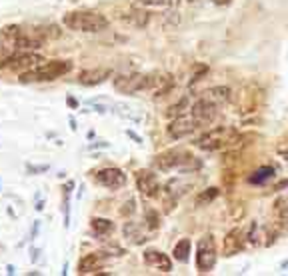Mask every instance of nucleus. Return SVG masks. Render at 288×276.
Segmentation results:
<instances>
[{"label": "nucleus", "instance_id": "nucleus-4", "mask_svg": "<svg viewBox=\"0 0 288 276\" xmlns=\"http://www.w3.org/2000/svg\"><path fill=\"white\" fill-rule=\"evenodd\" d=\"M200 162H194L192 164V156L186 154L182 150H170V152H164V154H158L156 156V168L160 170H192V168H198Z\"/></svg>", "mask_w": 288, "mask_h": 276}, {"label": "nucleus", "instance_id": "nucleus-33", "mask_svg": "<svg viewBox=\"0 0 288 276\" xmlns=\"http://www.w3.org/2000/svg\"><path fill=\"white\" fill-rule=\"evenodd\" d=\"M70 126H72V130H76V120L74 118H70Z\"/></svg>", "mask_w": 288, "mask_h": 276}, {"label": "nucleus", "instance_id": "nucleus-6", "mask_svg": "<svg viewBox=\"0 0 288 276\" xmlns=\"http://www.w3.org/2000/svg\"><path fill=\"white\" fill-rule=\"evenodd\" d=\"M114 88H116L120 94H134L140 90H148V74H120L114 78Z\"/></svg>", "mask_w": 288, "mask_h": 276}, {"label": "nucleus", "instance_id": "nucleus-1", "mask_svg": "<svg viewBox=\"0 0 288 276\" xmlns=\"http://www.w3.org/2000/svg\"><path fill=\"white\" fill-rule=\"evenodd\" d=\"M72 70V62L70 60H48V62H42L30 70H26L20 74V82L22 84H30V82H50L64 76L66 72Z\"/></svg>", "mask_w": 288, "mask_h": 276}, {"label": "nucleus", "instance_id": "nucleus-26", "mask_svg": "<svg viewBox=\"0 0 288 276\" xmlns=\"http://www.w3.org/2000/svg\"><path fill=\"white\" fill-rule=\"evenodd\" d=\"M274 206H276V212H278V214H280V212H286V210H288V194H284L282 198H278Z\"/></svg>", "mask_w": 288, "mask_h": 276}, {"label": "nucleus", "instance_id": "nucleus-27", "mask_svg": "<svg viewBox=\"0 0 288 276\" xmlns=\"http://www.w3.org/2000/svg\"><path fill=\"white\" fill-rule=\"evenodd\" d=\"M30 174H38V172H46L48 170V166L46 164H42V166H32V164H28V168H26Z\"/></svg>", "mask_w": 288, "mask_h": 276}, {"label": "nucleus", "instance_id": "nucleus-15", "mask_svg": "<svg viewBox=\"0 0 288 276\" xmlns=\"http://www.w3.org/2000/svg\"><path fill=\"white\" fill-rule=\"evenodd\" d=\"M202 98H206V100H210L212 104L220 106V104L230 102V98H232V90H230L228 86H212V88H208V90L204 92Z\"/></svg>", "mask_w": 288, "mask_h": 276}, {"label": "nucleus", "instance_id": "nucleus-31", "mask_svg": "<svg viewBox=\"0 0 288 276\" xmlns=\"http://www.w3.org/2000/svg\"><path fill=\"white\" fill-rule=\"evenodd\" d=\"M68 106H70V108H76V106H78V102H76L74 98H68Z\"/></svg>", "mask_w": 288, "mask_h": 276}, {"label": "nucleus", "instance_id": "nucleus-2", "mask_svg": "<svg viewBox=\"0 0 288 276\" xmlns=\"http://www.w3.org/2000/svg\"><path fill=\"white\" fill-rule=\"evenodd\" d=\"M62 24L76 32H100L108 26V20L100 12L92 10H72L66 12L62 18Z\"/></svg>", "mask_w": 288, "mask_h": 276}, {"label": "nucleus", "instance_id": "nucleus-23", "mask_svg": "<svg viewBox=\"0 0 288 276\" xmlns=\"http://www.w3.org/2000/svg\"><path fill=\"white\" fill-rule=\"evenodd\" d=\"M124 236H126V238H134V242H140L138 224H136V222H126V226H124Z\"/></svg>", "mask_w": 288, "mask_h": 276}, {"label": "nucleus", "instance_id": "nucleus-28", "mask_svg": "<svg viewBox=\"0 0 288 276\" xmlns=\"http://www.w3.org/2000/svg\"><path fill=\"white\" fill-rule=\"evenodd\" d=\"M126 134H128V136H130V138H134V140H136V142H142V138H140V136H138V134H134V132H132V130H126Z\"/></svg>", "mask_w": 288, "mask_h": 276}, {"label": "nucleus", "instance_id": "nucleus-10", "mask_svg": "<svg viewBox=\"0 0 288 276\" xmlns=\"http://www.w3.org/2000/svg\"><path fill=\"white\" fill-rule=\"evenodd\" d=\"M136 186H138L140 194L146 198H154L160 194V180L150 170H140L136 174Z\"/></svg>", "mask_w": 288, "mask_h": 276}, {"label": "nucleus", "instance_id": "nucleus-22", "mask_svg": "<svg viewBox=\"0 0 288 276\" xmlns=\"http://www.w3.org/2000/svg\"><path fill=\"white\" fill-rule=\"evenodd\" d=\"M216 196H218V188H208V190H204V192H200V194H198L196 204H198V206H204V204L212 202Z\"/></svg>", "mask_w": 288, "mask_h": 276}, {"label": "nucleus", "instance_id": "nucleus-18", "mask_svg": "<svg viewBox=\"0 0 288 276\" xmlns=\"http://www.w3.org/2000/svg\"><path fill=\"white\" fill-rule=\"evenodd\" d=\"M272 176H274V168H272V166H260V168H258V170L248 178V182H250V184H262V182L270 180Z\"/></svg>", "mask_w": 288, "mask_h": 276}, {"label": "nucleus", "instance_id": "nucleus-9", "mask_svg": "<svg viewBox=\"0 0 288 276\" xmlns=\"http://www.w3.org/2000/svg\"><path fill=\"white\" fill-rule=\"evenodd\" d=\"M94 180L104 188L116 190V188H122L126 184V174L120 168H102L94 174Z\"/></svg>", "mask_w": 288, "mask_h": 276}, {"label": "nucleus", "instance_id": "nucleus-24", "mask_svg": "<svg viewBox=\"0 0 288 276\" xmlns=\"http://www.w3.org/2000/svg\"><path fill=\"white\" fill-rule=\"evenodd\" d=\"M172 0H138L136 6H156V8H164V6H170Z\"/></svg>", "mask_w": 288, "mask_h": 276}, {"label": "nucleus", "instance_id": "nucleus-25", "mask_svg": "<svg viewBox=\"0 0 288 276\" xmlns=\"http://www.w3.org/2000/svg\"><path fill=\"white\" fill-rule=\"evenodd\" d=\"M146 220H148V228H158V214L154 210H146Z\"/></svg>", "mask_w": 288, "mask_h": 276}, {"label": "nucleus", "instance_id": "nucleus-13", "mask_svg": "<svg viewBox=\"0 0 288 276\" xmlns=\"http://www.w3.org/2000/svg\"><path fill=\"white\" fill-rule=\"evenodd\" d=\"M104 252H90L80 258L78 262V274H92V272H98L102 266H104Z\"/></svg>", "mask_w": 288, "mask_h": 276}, {"label": "nucleus", "instance_id": "nucleus-11", "mask_svg": "<svg viewBox=\"0 0 288 276\" xmlns=\"http://www.w3.org/2000/svg\"><path fill=\"white\" fill-rule=\"evenodd\" d=\"M246 238H248V236H246V230H244V228H240V226L232 228V230H230V232L224 236L222 254H224L226 258L238 254V252L244 248V240H246Z\"/></svg>", "mask_w": 288, "mask_h": 276}, {"label": "nucleus", "instance_id": "nucleus-34", "mask_svg": "<svg viewBox=\"0 0 288 276\" xmlns=\"http://www.w3.org/2000/svg\"><path fill=\"white\" fill-rule=\"evenodd\" d=\"M190 2H198V0H190Z\"/></svg>", "mask_w": 288, "mask_h": 276}, {"label": "nucleus", "instance_id": "nucleus-3", "mask_svg": "<svg viewBox=\"0 0 288 276\" xmlns=\"http://www.w3.org/2000/svg\"><path fill=\"white\" fill-rule=\"evenodd\" d=\"M236 138H238L236 128H232V126H216V128L204 132L200 138H196V146L200 150H206V152H216V150H222V148L230 146Z\"/></svg>", "mask_w": 288, "mask_h": 276}, {"label": "nucleus", "instance_id": "nucleus-12", "mask_svg": "<svg viewBox=\"0 0 288 276\" xmlns=\"http://www.w3.org/2000/svg\"><path fill=\"white\" fill-rule=\"evenodd\" d=\"M216 110H218V106L212 104V102L206 100V98H200V100H196V102L190 106V114L198 120L200 126H204V124H208V122H212V120L216 118Z\"/></svg>", "mask_w": 288, "mask_h": 276}, {"label": "nucleus", "instance_id": "nucleus-30", "mask_svg": "<svg viewBox=\"0 0 288 276\" xmlns=\"http://www.w3.org/2000/svg\"><path fill=\"white\" fill-rule=\"evenodd\" d=\"M212 2H214V4H218V6H224V4H228V2H230V0H212Z\"/></svg>", "mask_w": 288, "mask_h": 276}, {"label": "nucleus", "instance_id": "nucleus-32", "mask_svg": "<svg viewBox=\"0 0 288 276\" xmlns=\"http://www.w3.org/2000/svg\"><path fill=\"white\" fill-rule=\"evenodd\" d=\"M6 272H8V274H14L16 270H14V266H12V264H8V266H6Z\"/></svg>", "mask_w": 288, "mask_h": 276}, {"label": "nucleus", "instance_id": "nucleus-8", "mask_svg": "<svg viewBox=\"0 0 288 276\" xmlns=\"http://www.w3.org/2000/svg\"><path fill=\"white\" fill-rule=\"evenodd\" d=\"M46 62V60L36 54V52H14L8 60H6V66L4 68H10L14 72H26V70H30L38 64Z\"/></svg>", "mask_w": 288, "mask_h": 276}, {"label": "nucleus", "instance_id": "nucleus-16", "mask_svg": "<svg viewBox=\"0 0 288 276\" xmlns=\"http://www.w3.org/2000/svg\"><path fill=\"white\" fill-rule=\"evenodd\" d=\"M144 262L146 264H150V266H156V268H160L162 272H170L172 270V262H170V258L164 254V252H160V250H144Z\"/></svg>", "mask_w": 288, "mask_h": 276}, {"label": "nucleus", "instance_id": "nucleus-5", "mask_svg": "<svg viewBox=\"0 0 288 276\" xmlns=\"http://www.w3.org/2000/svg\"><path fill=\"white\" fill-rule=\"evenodd\" d=\"M216 264V244L212 234H206L200 238L198 248H196V268L198 272H210Z\"/></svg>", "mask_w": 288, "mask_h": 276}, {"label": "nucleus", "instance_id": "nucleus-14", "mask_svg": "<svg viewBox=\"0 0 288 276\" xmlns=\"http://www.w3.org/2000/svg\"><path fill=\"white\" fill-rule=\"evenodd\" d=\"M112 70L110 68H94V70H82L78 74V82L82 86H96L102 84L106 78H110Z\"/></svg>", "mask_w": 288, "mask_h": 276}, {"label": "nucleus", "instance_id": "nucleus-7", "mask_svg": "<svg viewBox=\"0 0 288 276\" xmlns=\"http://www.w3.org/2000/svg\"><path fill=\"white\" fill-rule=\"evenodd\" d=\"M198 126H200L198 120H196L192 114H188V116L182 114V116H176V118L170 120V124L166 126V134H168V138H172V140H180V138L190 136Z\"/></svg>", "mask_w": 288, "mask_h": 276}, {"label": "nucleus", "instance_id": "nucleus-29", "mask_svg": "<svg viewBox=\"0 0 288 276\" xmlns=\"http://www.w3.org/2000/svg\"><path fill=\"white\" fill-rule=\"evenodd\" d=\"M38 226H40V222L36 220V222H34V228H32V234H30V238H36V234H38Z\"/></svg>", "mask_w": 288, "mask_h": 276}, {"label": "nucleus", "instance_id": "nucleus-20", "mask_svg": "<svg viewBox=\"0 0 288 276\" xmlns=\"http://www.w3.org/2000/svg\"><path fill=\"white\" fill-rule=\"evenodd\" d=\"M186 110H190V102H188V98H182L180 102L172 104V106L166 110V116H168V118H176V116H182Z\"/></svg>", "mask_w": 288, "mask_h": 276}, {"label": "nucleus", "instance_id": "nucleus-21", "mask_svg": "<svg viewBox=\"0 0 288 276\" xmlns=\"http://www.w3.org/2000/svg\"><path fill=\"white\" fill-rule=\"evenodd\" d=\"M126 20H130V22L136 24V26H144V24L148 22V12L136 6V8H132V12L126 16Z\"/></svg>", "mask_w": 288, "mask_h": 276}, {"label": "nucleus", "instance_id": "nucleus-19", "mask_svg": "<svg viewBox=\"0 0 288 276\" xmlns=\"http://www.w3.org/2000/svg\"><path fill=\"white\" fill-rule=\"evenodd\" d=\"M90 226L96 234H108L110 230H114V224L112 220H106V218H92L90 220Z\"/></svg>", "mask_w": 288, "mask_h": 276}, {"label": "nucleus", "instance_id": "nucleus-17", "mask_svg": "<svg viewBox=\"0 0 288 276\" xmlns=\"http://www.w3.org/2000/svg\"><path fill=\"white\" fill-rule=\"evenodd\" d=\"M188 254H190V240L182 238L180 242H176L174 250H172V256H174L178 262H188Z\"/></svg>", "mask_w": 288, "mask_h": 276}]
</instances>
